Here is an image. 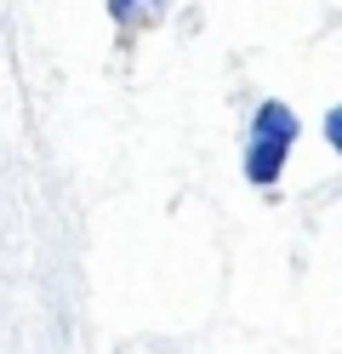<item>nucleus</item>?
<instances>
[{"label": "nucleus", "mask_w": 342, "mask_h": 354, "mask_svg": "<svg viewBox=\"0 0 342 354\" xmlns=\"http://www.w3.org/2000/svg\"><path fill=\"white\" fill-rule=\"evenodd\" d=\"M291 149L296 143H280V138H245V154H240L245 183L251 189H274L285 177V166H291Z\"/></svg>", "instance_id": "f257e3e1"}, {"label": "nucleus", "mask_w": 342, "mask_h": 354, "mask_svg": "<svg viewBox=\"0 0 342 354\" xmlns=\"http://www.w3.org/2000/svg\"><path fill=\"white\" fill-rule=\"evenodd\" d=\"M245 138H280V143H296V138H303V115H296L285 97H263L257 109H251Z\"/></svg>", "instance_id": "f03ea898"}, {"label": "nucleus", "mask_w": 342, "mask_h": 354, "mask_svg": "<svg viewBox=\"0 0 342 354\" xmlns=\"http://www.w3.org/2000/svg\"><path fill=\"white\" fill-rule=\"evenodd\" d=\"M319 138H325V149L342 160V103H331L325 115H319Z\"/></svg>", "instance_id": "7ed1b4c3"}, {"label": "nucleus", "mask_w": 342, "mask_h": 354, "mask_svg": "<svg viewBox=\"0 0 342 354\" xmlns=\"http://www.w3.org/2000/svg\"><path fill=\"white\" fill-rule=\"evenodd\" d=\"M114 6V17H137V12H160L166 0H108Z\"/></svg>", "instance_id": "20e7f679"}]
</instances>
